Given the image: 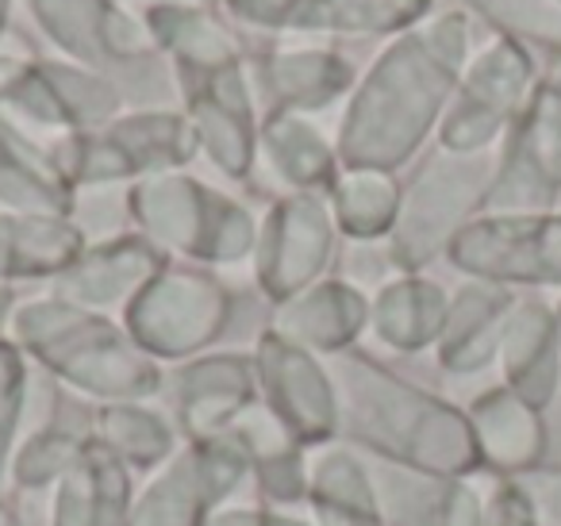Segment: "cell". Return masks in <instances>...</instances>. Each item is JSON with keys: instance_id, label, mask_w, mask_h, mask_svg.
<instances>
[{"instance_id": "obj_8", "label": "cell", "mask_w": 561, "mask_h": 526, "mask_svg": "<svg viewBox=\"0 0 561 526\" xmlns=\"http://www.w3.org/2000/svg\"><path fill=\"white\" fill-rule=\"evenodd\" d=\"M473 442L481 465L507 477H519L527 469H538V457L546 449V426L542 411L523 403L512 388H492L469 411Z\"/></svg>"}, {"instance_id": "obj_4", "label": "cell", "mask_w": 561, "mask_h": 526, "mask_svg": "<svg viewBox=\"0 0 561 526\" xmlns=\"http://www.w3.org/2000/svg\"><path fill=\"white\" fill-rule=\"evenodd\" d=\"M535 89V58L523 43L500 35L466 66L443 119V147L458 155L489 150L527 104Z\"/></svg>"}, {"instance_id": "obj_3", "label": "cell", "mask_w": 561, "mask_h": 526, "mask_svg": "<svg viewBox=\"0 0 561 526\" xmlns=\"http://www.w3.org/2000/svg\"><path fill=\"white\" fill-rule=\"evenodd\" d=\"M561 204V81H535L527 104L507 132L496 181L489 188V216L558 211Z\"/></svg>"}, {"instance_id": "obj_15", "label": "cell", "mask_w": 561, "mask_h": 526, "mask_svg": "<svg viewBox=\"0 0 561 526\" xmlns=\"http://www.w3.org/2000/svg\"><path fill=\"white\" fill-rule=\"evenodd\" d=\"M0 16H4V0H0Z\"/></svg>"}, {"instance_id": "obj_7", "label": "cell", "mask_w": 561, "mask_h": 526, "mask_svg": "<svg viewBox=\"0 0 561 526\" xmlns=\"http://www.w3.org/2000/svg\"><path fill=\"white\" fill-rule=\"evenodd\" d=\"M515 300L519 296H512V288L492 285V281H473L461 288L438 334V357L446 369L477 373L492 357H500V339H504V323Z\"/></svg>"}, {"instance_id": "obj_1", "label": "cell", "mask_w": 561, "mask_h": 526, "mask_svg": "<svg viewBox=\"0 0 561 526\" xmlns=\"http://www.w3.org/2000/svg\"><path fill=\"white\" fill-rule=\"evenodd\" d=\"M469 66V24L461 12H443L412 27L374 66L351 116V158L389 170L400 165L454 101Z\"/></svg>"}, {"instance_id": "obj_11", "label": "cell", "mask_w": 561, "mask_h": 526, "mask_svg": "<svg viewBox=\"0 0 561 526\" xmlns=\"http://www.w3.org/2000/svg\"><path fill=\"white\" fill-rule=\"evenodd\" d=\"M504 39L561 55V0H466Z\"/></svg>"}, {"instance_id": "obj_5", "label": "cell", "mask_w": 561, "mask_h": 526, "mask_svg": "<svg viewBox=\"0 0 561 526\" xmlns=\"http://www.w3.org/2000/svg\"><path fill=\"white\" fill-rule=\"evenodd\" d=\"M450 262L492 285L561 288V211L469 219L454 235Z\"/></svg>"}, {"instance_id": "obj_9", "label": "cell", "mask_w": 561, "mask_h": 526, "mask_svg": "<svg viewBox=\"0 0 561 526\" xmlns=\"http://www.w3.org/2000/svg\"><path fill=\"white\" fill-rule=\"evenodd\" d=\"M231 9L257 24L397 32L427 16L431 0H231Z\"/></svg>"}, {"instance_id": "obj_10", "label": "cell", "mask_w": 561, "mask_h": 526, "mask_svg": "<svg viewBox=\"0 0 561 526\" xmlns=\"http://www.w3.org/2000/svg\"><path fill=\"white\" fill-rule=\"evenodd\" d=\"M446 311L450 300L438 285L431 281H400L385 293L381 308H377V323L381 334L400 350H423L443 334Z\"/></svg>"}, {"instance_id": "obj_6", "label": "cell", "mask_w": 561, "mask_h": 526, "mask_svg": "<svg viewBox=\"0 0 561 526\" xmlns=\"http://www.w3.org/2000/svg\"><path fill=\"white\" fill-rule=\"evenodd\" d=\"M500 365H504L507 388L523 403H530L535 411L550 408L561 385V342L550 304L535 296L515 300L500 339Z\"/></svg>"}, {"instance_id": "obj_13", "label": "cell", "mask_w": 561, "mask_h": 526, "mask_svg": "<svg viewBox=\"0 0 561 526\" xmlns=\"http://www.w3.org/2000/svg\"><path fill=\"white\" fill-rule=\"evenodd\" d=\"M481 526H538L535 511H530L523 488L512 477H504V484L492 492V500L484 503V518Z\"/></svg>"}, {"instance_id": "obj_2", "label": "cell", "mask_w": 561, "mask_h": 526, "mask_svg": "<svg viewBox=\"0 0 561 526\" xmlns=\"http://www.w3.org/2000/svg\"><path fill=\"white\" fill-rule=\"evenodd\" d=\"M496 165L500 158L489 150L458 155L443 147L427 158L397 211V258L404 270H420L443 247L450 250L454 235L489 201Z\"/></svg>"}, {"instance_id": "obj_12", "label": "cell", "mask_w": 561, "mask_h": 526, "mask_svg": "<svg viewBox=\"0 0 561 526\" xmlns=\"http://www.w3.org/2000/svg\"><path fill=\"white\" fill-rule=\"evenodd\" d=\"M512 480L523 488L538 526H561V469H527Z\"/></svg>"}, {"instance_id": "obj_14", "label": "cell", "mask_w": 561, "mask_h": 526, "mask_svg": "<svg viewBox=\"0 0 561 526\" xmlns=\"http://www.w3.org/2000/svg\"><path fill=\"white\" fill-rule=\"evenodd\" d=\"M553 323H558V342H561V300L553 304Z\"/></svg>"}]
</instances>
